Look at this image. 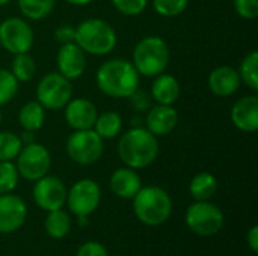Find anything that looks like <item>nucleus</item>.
Listing matches in <instances>:
<instances>
[{
    "label": "nucleus",
    "mask_w": 258,
    "mask_h": 256,
    "mask_svg": "<svg viewBox=\"0 0 258 256\" xmlns=\"http://www.w3.org/2000/svg\"><path fill=\"white\" fill-rule=\"evenodd\" d=\"M141 83V75L132 60L113 57L103 62L95 72L98 91L110 98H128Z\"/></svg>",
    "instance_id": "obj_1"
},
{
    "label": "nucleus",
    "mask_w": 258,
    "mask_h": 256,
    "mask_svg": "<svg viewBox=\"0 0 258 256\" xmlns=\"http://www.w3.org/2000/svg\"><path fill=\"white\" fill-rule=\"evenodd\" d=\"M118 157L124 166L132 169H145L151 166L159 155V137L145 127H132L119 134Z\"/></svg>",
    "instance_id": "obj_2"
},
{
    "label": "nucleus",
    "mask_w": 258,
    "mask_h": 256,
    "mask_svg": "<svg viewBox=\"0 0 258 256\" xmlns=\"http://www.w3.org/2000/svg\"><path fill=\"white\" fill-rule=\"evenodd\" d=\"M132 202L136 219L150 228L166 223L172 214V199L169 193L159 186H142Z\"/></svg>",
    "instance_id": "obj_3"
},
{
    "label": "nucleus",
    "mask_w": 258,
    "mask_h": 256,
    "mask_svg": "<svg viewBox=\"0 0 258 256\" xmlns=\"http://www.w3.org/2000/svg\"><path fill=\"white\" fill-rule=\"evenodd\" d=\"M76 44L91 56H107L116 44L118 35L110 23L103 18H86L76 26Z\"/></svg>",
    "instance_id": "obj_4"
},
{
    "label": "nucleus",
    "mask_w": 258,
    "mask_h": 256,
    "mask_svg": "<svg viewBox=\"0 0 258 256\" xmlns=\"http://www.w3.org/2000/svg\"><path fill=\"white\" fill-rule=\"evenodd\" d=\"M171 60L168 42L157 35L141 38L132 53V63L139 75L156 77L166 71Z\"/></svg>",
    "instance_id": "obj_5"
},
{
    "label": "nucleus",
    "mask_w": 258,
    "mask_h": 256,
    "mask_svg": "<svg viewBox=\"0 0 258 256\" xmlns=\"http://www.w3.org/2000/svg\"><path fill=\"white\" fill-rule=\"evenodd\" d=\"M186 226L198 237L216 235L225 222L222 210L210 201L192 202L184 214Z\"/></svg>",
    "instance_id": "obj_6"
},
{
    "label": "nucleus",
    "mask_w": 258,
    "mask_h": 256,
    "mask_svg": "<svg viewBox=\"0 0 258 256\" xmlns=\"http://www.w3.org/2000/svg\"><path fill=\"white\" fill-rule=\"evenodd\" d=\"M36 101L50 112L63 110L68 101L73 98L71 80L65 78L57 71L47 72L36 84Z\"/></svg>",
    "instance_id": "obj_7"
},
{
    "label": "nucleus",
    "mask_w": 258,
    "mask_h": 256,
    "mask_svg": "<svg viewBox=\"0 0 258 256\" xmlns=\"http://www.w3.org/2000/svg\"><path fill=\"white\" fill-rule=\"evenodd\" d=\"M67 155L80 166L95 164L104 152V140L91 128L73 131L65 143Z\"/></svg>",
    "instance_id": "obj_8"
},
{
    "label": "nucleus",
    "mask_w": 258,
    "mask_h": 256,
    "mask_svg": "<svg viewBox=\"0 0 258 256\" xmlns=\"http://www.w3.org/2000/svg\"><path fill=\"white\" fill-rule=\"evenodd\" d=\"M14 161L20 178L32 183L45 177L51 167L50 151L38 142L23 145L21 151L18 152Z\"/></svg>",
    "instance_id": "obj_9"
},
{
    "label": "nucleus",
    "mask_w": 258,
    "mask_h": 256,
    "mask_svg": "<svg viewBox=\"0 0 258 256\" xmlns=\"http://www.w3.org/2000/svg\"><path fill=\"white\" fill-rule=\"evenodd\" d=\"M35 42V32L29 21L21 17H9L0 23V45L8 53H29Z\"/></svg>",
    "instance_id": "obj_10"
},
{
    "label": "nucleus",
    "mask_w": 258,
    "mask_h": 256,
    "mask_svg": "<svg viewBox=\"0 0 258 256\" xmlns=\"http://www.w3.org/2000/svg\"><path fill=\"white\" fill-rule=\"evenodd\" d=\"M101 204V189L97 181L83 178L76 181L67 192V202L70 213L76 217H89Z\"/></svg>",
    "instance_id": "obj_11"
},
{
    "label": "nucleus",
    "mask_w": 258,
    "mask_h": 256,
    "mask_svg": "<svg viewBox=\"0 0 258 256\" xmlns=\"http://www.w3.org/2000/svg\"><path fill=\"white\" fill-rule=\"evenodd\" d=\"M67 192L68 189L60 178L47 174L45 177L35 181L32 196L35 205L42 211L48 213L65 207Z\"/></svg>",
    "instance_id": "obj_12"
},
{
    "label": "nucleus",
    "mask_w": 258,
    "mask_h": 256,
    "mask_svg": "<svg viewBox=\"0 0 258 256\" xmlns=\"http://www.w3.org/2000/svg\"><path fill=\"white\" fill-rule=\"evenodd\" d=\"M27 220V205L23 198L6 193L0 195V234H14Z\"/></svg>",
    "instance_id": "obj_13"
},
{
    "label": "nucleus",
    "mask_w": 258,
    "mask_h": 256,
    "mask_svg": "<svg viewBox=\"0 0 258 256\" xmlns=\"http://www.w3.org/2000/svg\"><path fill=\"white\" fill-rule=\"evenodd\" d=\"M86 53L76 44H62L56 54L57 72L68 80L80 78L86 71Z\"/></svg>",
    "instance_id": "obj_14"
},
{
    "label": "nucleus",
    "mask_w": 258,
    "mask_h": 256,
    "mask_svg": "<svg viewBox=\"0 0 258 256\" xmlns=\"http://www.w3.org/2000/svg\"><path fill=\"white\" fill-rule=\"evenodd\" d=\"M63 116L65 122L70 128H73V131L91 130L98 116V110L91 100L85 97H77L71 98L63 107Z\"/></svg>",
    "instance_id": "obj_15"
},
{
    "label": "nucleus",
    "mask_w": 258,
    "mask_h": 256,
    "mask_svg": "<svg viewBox=\"0 0 258 256\" xmlns=\"http://www.w3.org/2000/svg\"><path fill=\"white\" fill-rule=\"evenodd\" d=\"M178 125V112L174 106L153 104L145 115V128L156 137L171 134Z\"/></svg>",
    "instance_id": "obj_16"
},
{
    "label": "nucleus",
    "mask_w": 258,
    "mask_h": 256,
    "mask_svg": "<svg viewBox=\"0 0 258 256\" xmlns=\"http://www.w3.org/2000/svg\"><path fill=\"white\" fill-rule=\"evenodd\" d=\"M242 80L237 68L230 65H221L210 71L207 78V86L210 92L216 97H233L240 89Z\"/></svg>",
    "instance_id": "obj_17"
},
{
    "label": "nucleus",
    "mask_w": 258,
    "mask_h": 256,
    "mask_svg": "<svg viewBox=\"0 0 258 256\" xmlns=\"http://www.w3.org/2000/svg\"><path fill=\"white\" fill-rule=\"evenodd\" d=\"M230 119L237 130L245 133H255L258 130L257 95H246L239 98L230 110Z\"/></svg>",
    "instance_id": "obj_18"
},
{
    "label": "nucleus",
    "mask_w": 258,
    "mask_h": 256,
    "mask_svg": "<svg viewBox=\"0 0 258 256\" xmlns=\"http://www.w3.org/2000/svg\"><path fill=\"white\" fill-rule=\"evenodd\" d=\"M109 187L116 198L133 199V196L142 187V180L136 169L124 166V167H118L116 170H113L109 180Z\"/></svg>",
    "instance_id": "obj_19"
},
{
    "label": "nucleus",
    "mask_w": 258,
    "mask_h": 256,
    "mask_svg": "<svg viewBox=\"0 0 258 256\" xmlns=\"http://www.w3.org/2000/svg\"><path fill=\"white\" fill-rule=\"evenodd\" d=\"M153 84L150 89V95L153 98V103L156 104H166L174 106L181 94V88L178 80L172 74L162 72L156 77H153Z\"/></svg>",
    "instance_id": "obj_20"
},
{
    "label": "nucleus",
    "mask_w": 258,
    "mask_h": 256,
    "mask_svg": "<svg viewBox=\"0 0 258 256\" xmlns=\"http://www.w3.org/2000/svg\"><path fill=\"white\" fill-rule=\"evenodd\" d=\"M45 112L47 110L36 100L27 101L26 104H23L17 115L21 130L32 131V133H36L38 130H41L45 122Z\"/></svg>",
    "instance_id": "obj_21"
},
{
    "label": "nucleus",
    "mask_w": 258,
    "mask_h": 256,
    "mask_svg": "<svg viewBox=\"0 0 258 256\" xmlns=\"http://www.w3.org/2000/svg\"><path fill=\"white\" fill-rule=\"evenodd\" d=\"M124 128L122 116L113 110H106L103 113H98L95 124L92 130L103 139V140H112L119 137Z\"/></svg>",
    "instance_id": "obj_22"
},
{
    "label": "nucleus",
    "mask_w": 258,
    "mask_h": 256,
    "mask_svg": "<svg viewBox=\"0 0 258 256\" xmlns=\"http://www.w3.org/2000/svg\"><path fill=\"white\" fill-rule=\"evenodd\" d=\"M71 226H73V220L63 208L48 211L47 217L44 220V229H45L47 235L53 240L65 238L70 234Z\"/></svg>",
    "instance_id": "obj_23"
},
{
    "label": "nucleus",
    "mask_w": 258,
    "mask_h": 256,
    "mask_svg": "<svg viewBox=\"0 0 258 256\" xmlns=\"http://www.w3.org/2000/svg\"><path fill=\"white\" fill-rule=\"evenodd\" d=\"M218 192V180L210 172L197 174L189 184V193L194 201H210Z\"/></svg>",
    "instance_id": "obj_24"
},
{
    "label": "nucleus",
    "mask_w": 258,
    "mask_h": 256,
    "mask_svg": "<svg viewBox=\"0 0 258 256\" xmlns=\"http://www.w3.org/2000/svg\"><path fill=\"white\" fill-rule=\"evenodd\" d=\"M17 5L23 18L29 21H41L53 12L56 0H17Z\"/></svg>",
    "instance_id": "obj_25"
},
{
    "label": "nucleus",
    "mask_w": 258,
    "mask_h": 256,
    "mask_svg": "<svg viewBox=\"0 0 258 256\" xmlns=\"http://www.w3.org/2000/svg\"><path fill=\"white\" fill-rule=\"evenodd\" d=\"M9 71L12 72L18 83H27L36 74V62L29 53L14 54Z\"/></svg>",
    "instance_id": "obj_26"
},
{
    "label": "nucleus",
    "mask_w": 258,
    "mask_h": 256,
    "mask_svg": "<svg viewBox=\"0 0 258 256\" xmlns=\"http://www.w3.org/2000/svg\"><path fill=\"white\" fill-rule=\"evenodd\" d=\"M239 75L243 84L251 91H258V53L257 50H251L240 62Z\"/></svg>",
    "instance_id": "obj_27"
},
{
    "label": "nucleus",
    "mask_w": 258,
    "mask_h": 256,
    "mask_svg": "<svg viewBox=\"0 0 258 256\" xmlns=\"http://www.w3.org/2000/svg\"><path fill=\"white\" fill-rule=\"evenodd\" d=\"M21 148L20 134L9 130L0 131V161H14Z\"/></svg>",
    "instance_id": "obj_28"
},
{
    "label": "nucleus",
    "mask_w": 258,
    "mask_h": 256,
    "mask_svg": "<svg viewBox=\"0 0 258 256\" xmlns=\"http://www.w3.org/2000/svg\"><path fill=\"white\" fill-rule=\"evenodd\" d=\"M153 9L163 18L180 17L189 6V0H151Z\"/></svg>",
    "instance_id": "obj_29"
},
{
    "label": "nucleus",
    "mask_w": 258,
    "mask_h": 256,
    "mask_svg": "<svg viewBox=\"0 0 258 256\" xmlns=\"http://www.w3.org/2000/svg\"><path fill=\"white\" fill-rule=\"evenodd\" d=\"M20 181L14 161H0V195L12 193Z\"/></svg>",
    "instance_id": "obj_30"
},
{
    "label": "nucleus",
    "mask_w": 258,
    "mask_h": 256,
    "mask_svg": "<svg viewBox=\"0 0 258 256\" xmlns=\"http://www.w3.org/2000/svg\"><path fill=\"white\" fill-rule=\"evenodd\" d=\"M20 83L9 69H0V107L9 104L18 94Z\"/></svg>",
    "instance_id": "obj_31"
},
{
    "label": "nucleus",
    "mask_w": 258,
    "mask_h": 256,
    "mask_svg": "<svg viewBox=\"0 0 258 256\" xmlns=\"http://www.w3.org/2000/svg\"><path fill=\"white\" fill-rule=\"evenodd\" d=\"M110 3L124 17H138L148 6V0H110Z\"/></svg>",
    "instance_id": "obj_32"
},
{
    "label": "nucleus",
    "mask_w": 258,
    "mask_h": 256,
    "mask_svg": "<svg viewBox=\"0 0 258 256\" xmlns=\"http://www.w3.org/2000/svg\"><path fill=\"white\" fill-rule=\"evenodd\" d=\"M128 100H130V106L138 113H147L150 110V107L153 106V98H151L150 92L139 89V88L128 97Z\"/></svg>",
    "instance_id": "obj_33"
},
{
    "label": "nucleus",
    "mask_w": 258,
    "mask_h": 256,
    "mask_svg": "<svg viewBox=\"0 0 258 256\" xmlns=\"http://www.w3.org/2000/svg\"><path fill=\"white\" fill-rule=\"evenodd\" d=\"M234 11L243 20H255L258 17V0H233Z\"/></svg>",
    "instance_id": "obj_34"
},
{
    "label": "nucleus",
    "mask_w": 258,
    "mask_h": 256,
    "mask_svg": "<svg viewBox=\"0 0 258 256\" xmlns=\"http://www.w3.org/2000/svg\"><path fill=\"white\" fill-rule=\"evenodd\" d=\"M76 256H109V253H107L106 247L101 243H98V241H86L77 249Z\"/></svg>",
    "instance_id": "obj_35"
},
{
    "label": "nucleus",
    "mask_w": 258,
    "mask_h": 256,
    "mask_svg": "<svg viewBox=\"0 0 258 256\" xmlns=\"http://www.w3.org/2000/svg\"><path fill=\"white\" fill-rule=\"evenodd\" d=\"M54 39L62 44L76 42V26L73 24H59L54 30Z\"/></svg>",
    "instance_id": "obj_36"
},
{
    "label": "nucleus",
    "mask_w": 258,
    "mask_h": 256,
    "mask_svg": "<svg viewBox=\"0 0 258 256\" xmlns=\"http://www.w3.org/2000/svg\"><path fill=\"white\" fill-rule=\"evenodd\" d=\"M246 244H248V247H249L254 253H257L258 252V226L257 225L251 226V229L248 231V235H246Z\"/></svg>",
    "instance_id": "obj_37"
},
{
    "label": "nucleus",
    "mask_w": 258,
    "mask_h": 256,
    "mask_svg": "<svg viewBox=\"0 0 258 256\" xmlns=\"http://www.w3.org/2000/svg\"><path fill=\"white\" fill-rule=\"evenodd\" d=\"M20 140H21V143H23V145H29V143L35 142V133L23 130V131H21V134H20Z\"/></svg>",
    "instance_id": "obj_38"
},
{
    "label": "nucleus",
    "mask_w": 258,
    "mask_h": 256,
    "mask_svg": "<svg viewBox=\"0 0 258 256\" xmlns=\"http://www.w3.org/2000/svg\"><path fill=\"white\" fill-rule=\"evenodd\" d=\"M68 5H71V6H88L89 3H92L94 0H65Z\"/></svg>",
    "instance_id": "obj_39"
},
{
    "label": "nucleus",
    "mask_w": 258,
    "mask_h": 256,
    "mask_svg": "<svg viewBox=\"0 0 258 256\" xmlns=\"http://www.w3.org/2000/svg\"><path fill=\"white\" fill-rule=\"evenodd\" d=\"M11 2H12V0H0V8H2V6H6V5H9Z\"/></svg>",
    "instance_id": "obj_40"
},
{
    "label": "nucleus",
    "mask_w": 258,
    "mask_h": 256,
    "mask_svg": "<svg viewBox=\"0 0 258 256\" xmlns=\"http://www.w3.org/2000/svg\"><path fill=\"white\" fill-rule=\"evenodd\" d=\"M2 122H3V112H2V107H0V125H2Z\"/></svg>",
    "instance_id": "obj_41"
}]
</instances>
